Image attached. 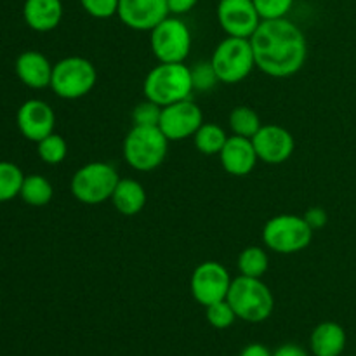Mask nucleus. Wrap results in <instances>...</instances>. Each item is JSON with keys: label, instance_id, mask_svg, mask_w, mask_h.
<instances>
[{"label": "nucleus", "instance_id": "obj_18", "mask_svg": "<svg viewBox=\"0 0 356 356\" xmlns=\"http://www.w3.org/2000/svg\"><path fill=\"white\" fill-rule=\"evenodd\" d=\"M23 17L33 31H52L63 19V0H24Z\"/></svg>", "mask_w": 356, "mask_h": 356}, {"label": "nucleus", "instance_id": "obj_26", "mask_svg": "<svg viewBox=\"0 0 356 356\" xmlns=\"http://www.w3.org/2000/svg\"><path fill=\"white\" fill-rule=\"evenodd\" d=\"M37 153L42 162L47 165H59L68 155V143L65 141L63 136L52 132L47 138L37 143Z\"/></svg>", "mask_w": 356, "mask_h": 356}, {"label": "nucleus", "instance_id": "obj_25", "mask_svg": "<svg viewBox=\"0 0 356 356\" xmlns=\"http://www.w3.org/2000/svg\"><path fill=\"white\" fill-rule=\"evenodd\" d=\"M24 174L16 163L0 162V204L19 197Z\"/></svg>", "mask_w": 356, "mask_h": 356}, {"label": "nucleus", "instance_id": "obj_16", "mask_svg": "<svg viewBox=\"0 0 356 356\" xmlns=\"http://www.w3.org/2000/svg\"><path fill=\"white\" fill-rule=\"evenodd\" d=\"M219 160L222 169L235 177L249 176L259 162L252 139L235 134L228 136V141L219 153Z\"/></svg>", "mask_w": 356, "mask_h": 356}, {"label": "nucleus", "instance_id": "obj_2", "mask_svg": "<svg viewBox=\"0 0 356 356\" xmlns=\"http://www.w3.org/2000/svg\"><path fill=\"white\" fill-rule=\"evenodd\" d=\"M193 90L191 68L184 63H159L149 70L143 82L145 99L153 101L162 108L191 99Z\"/></svg>", "mask_w": 356, "mask_h": 356}, {"label": "nucleus", "instance_id": "obj_34", "mask_svg": "<svg viewBox=\"0 0 356 356\" xmlns=\"http://www.w3.org/2000/svg\"><path fill=\"white\" fill-rule=\"evenodd\" d=\"M273 356H308L305 348L298 346V344H284L275 351Z\"/></svg>", "mask_w": 356, "mask_h": 356}, {"label": "nucleus", "instance_id": "obj_7", "mask_svg": "<svg viewBox=\"0 0 356 356\" xmlns=\"http://www.w3.org/2000/svg\"><path fill=\"white\" fill-rule=\"evenodd\" d=\"M313 240V229L302 216L278 214L268 219L263 228V242L277 254H298L308 249Z\"/></svg>", "mask_w": 356, "mask_h": 356}, {"label": "nucleus", "instance_id": "obj_1", "mask_svg": "<svg viewBox=\"0 0 356 356\" xmlns=\"http://www.w3.org/2000/svg\"><path fill=\"white\" fill-rule=\"evenodd\" d=\"M250 45L256 59V68L273 79H289L305 66L308 58V42L305 31L287 17L263 19Z\"/></svg>", "mask_w": 356, "mask_h": 356}, {"label": "nucleus", "instance_id": "obj_5", "mask_svg": "<svg viewBox=\"0 0 356 356\" xmlns=\"http://www.w3.org/2000/svg\"><path fill=\"white\" fill-rule=\"evenodd\" d=\"M96 66L82 56H68L59 59L52 68L51 89L61 99H80L96 87Z\"/></svg>", "mask_w": 356, "mask_h": 356}, {"label": "nucleus", "instance_id": "obj_3", "mask_svg": "<svg viewBox=\"0 0 356 356\" xmlns=\"http://www.w3.org/2000/svg\"><path fill=\"white\" fill-rule=\"evenodd\" d=\"M226 301L232 305L236 318L249 323L264 322L275 309V298L263 278H250L243 275L233 278Z\"/></svg>", "mask_w": 356, "mask_h": 356}, {"label": "nucleus", "instance_id": "obj_24", "mask_svg": "<svg viewBox=\"0 0 356 356\" xmlns=\"http://www.w3.org/2000/svg\"><path fill=\"white\" fill-rule=\"evenodd\" d=\"M270 268V259L263 247H245L238 256V271L243 277L263 278Z\"/></svg>", "mask_w": 356, "mask_h": 356}, {"label": "nucleus", "instance_id": "obj_35", "mask_svg": "<svg viewBox=\"0 0 356 356\" xmlns=\"http://www.w3.org/2000/svg\"><path fill=\"white\" fill-rule=\"evenodd\" d=\"M240 356H273V353H271L266 346H263V344L254 343V344H249V346L243 348Z\"/></svg>", "mask_w": 356, "mask_h": 356}, {"label": "nucleus", "instance_id": "obj_21", "mask_svg": "<svg viewBox=\"0 0 356 356\" xmlns=\"http://www.w3.org/2000/svg\"><path fill=\"white\" fill-rule=\"evenodd\" d=\"M19 197L24 204L31 205V207H44V205L51 204L52 197H54V188H52L51 181L42 174H30V176H24Z\"/></svg>", "mask_w": 356, "mask_h": 356}, {"label": "nucleus", "instance_id": "obj_14", "mask_svg": "<svg viewBox=\"0 0 356 356\" xmlns=\"http://www.w3.org/2000/svg\"><path fill=\"white\" fill-rule=\"evenodd\" d=\"M16 124L24 139L38 143L54 132L56 113L45 101L28 99L17 110Z\"/></svg>", "mask_w": 356, "mask_h": 356}, {"label": "nucleus", "instance_id": "obj_31", "mask_svg": "<svg viewBox=\"0 0 356 356\" xmlns=\"http://www.w3.org/2000/svg\"><path fill=\"white\" fill-rule=\"evenodd\" d=\"M83 10L96 19H108L117 16L118 0H80Z\"/></svg>", "mask_w": 356, "mask_h": 356}, {"label": "nucleus", "instance_id": "obj_28", "mask_svg": "<svg viewBox=\"0 0 356 356\" xmlns=\"http://www.w3.org/2000/svg\"><path fill=\"white\" fill-rule=\"evenodd\" d=\"M160 115H162V106H159L153 101L145 99L143 103H139L138 106H134L132 110L131 118L132 125H143V127H159Z\"/></svg>", "mask_w": 356, "mask_h": 356}, {"label": "nucleus", "instance_id": "obj_12", "mask_svg": "<svg viewBox=\"0 0 356 356\" xmlns=\"http://www.w3.org/2000/svg\"><path fill=\"white\" fill-rule=\"evenodd\" d=\"M218 21L228 37L250 38L263 19L254 0H219Z\"/></svg>", "mask_w": 356, "mask_h": 356}, {"label": "nucleus", "instance_id": "obj_10", "mask_svg": "<svg viewBox=\"0 0 356 356\" xmlns=\"http://www.w3.org/2000/svg\"><path fill=\"white\" fill-rule=\"evenodd\" d=\"M233 278L226 266H222L218 261H204L195 268L193 275H191V296L198 305L207 308V306L225 301L228 298Z\"/></svg>", "mask_w": 356, "mask_h": 356}, {"label": "nucleus", "instance_id": "obj_15", "mask_svg": "<svg viewBox=\"0 0 356 356\" xmlns=\"http://www.w3.org/2000/svg\"><path fill=\"white\" fill-rule=\"evenodd\" d=\"M117 16L131 30L152 31L170 13L167 0H118Z\"/></svg>", "mask_w": 356, "mask_h": 356}, {"label": "nucleus", "instance_id": "obj_13", "mask_svg": "<svg viewBox=\"0 0 356 356\" xmlns=\"http://www.w3.org/2000/svg\"><path fill=\"white\" fill-rule=\"evenodd\" d=\"M257 159L268 165H278L287 162L296 148L294 136L291 131L277 124H263V127L252 138Z\"/></svg>", "mask_w": 356, "mask_h": 356}, {"label": "nucleus", "instance_id": "obj_33", "mask_svg": "<svg viewBox=\"0 0 356 356\" xmlns=\"http://www.w3.org/2000/svg\"><path fill=\"white\" fill-rule=\"evenodd\" d=\"M198 0H167V6H169V13L172 16H183V14L193 10V7L197 6Z\"/></svg>", "mask_w": 356, "mask_h": 356}, {"label": "nucleus", "instance_id": "obj_20", "mask_svg": "<svg viewBox=\"0 0 356 356\" xmlns=\"http://www.w3.org/2000/svg\"><path fill=\"white\" fill-rule=\"evenodd\" d=\"M110 200L122 216H136L145 209L146 190L139 181L120 177Z\"/></svg>", "mask_w": 356, "mask_h": 356}, {"label": "nucleus", "instance_id": "obj_6", "mask_svg": "<svg viewBox=\"0 0 356 356\" xmlns=\"http://www.w3.org/2000/svg\"><path fill=\"white\" fill-rule=\"evenodd\" d=\"M211 63L221 83L232 86L245 80L256 68L250 38L226 35V38H222L212 52Z\"/></svg>", "mask_w": 356, "mask_h": 356}, {"label": "nucleus", "instance_id": "obj_32", "mask_svg": "<svg viewBox=\"0 0 356 356\" xmlns=\"http://www.w3.org/2000/svg\"><path fill=\"white\" fill-rule=\"evenodd\" d=\"M302 218L306 219V222H308L309 228H312L313 232H315V229H322L323 226L329 222V216H327L325 209L318 207V205H316V207H309Z\"/></svg>", "mask_w": 356, "mask_h": 356}, {"label": "nucleus", "instance_id": "obj_19", "mask_svg": "<svg viewBox=\"0 0 356 356\" xmlns=\"http://www.w3.org/2000/svg\"><path fill=\"white\" fill-rule=\"evenodd\" d=\"M309 348L315 356H341L346 348V330L336 322H322L309 336Z\"/></svg>", "mask_w": 356, "mask_h": 356}, {"label": "nucleus", "instance_id": "obj_11", "mask_svg": "<svg viewBox=\"0 0 356 356\" xmlns=\"http://www.w3.org/2000/svg\"><path fill=\"white\" fill-rule=\"evenodd\" d=\"M204 124V113L195 101L184 99L162 108L159 129L169 141H184L193 138Z\"/></svg>", "mask_w": 356, "mask_h": 356}, {"label": "nucleus", "instance_id": "obj_17", "mask_svg": "<svg viewBox=\"0 0 356 356\" xmlns=\"http://www.w3.org/2000/svg\"><path fill=\"white\" fill-rule=\"evenodd\" d=\"M52 68H54V65L49 61L47 56L38 51H24L16 59L17 79L30 89L51 87Z\"/></svg>", "mask_w": 356, "mask_h": 356}, {"label": "nucleus", "instance_id": "obj_29", "mask_svg": "<svg viewBox=\"0 0 356 356\" xmlns=\"http://www.w3.org/2000/svg\"><path fill=\"white\" fill-rule=\"evenodd\" d=\"M191 80H193L195 90H212L219 83L218 73L211 61H200L191 68Z\"/></svg>", "mask_w": 356, "mask_h": 356}, {"label": "nucleus", "instance_id": "obj_4", "mask_svg": "<svg viewBox=\"0 0 356 356\" xmlns=\"http://www.w3.org/2000/svg\"><path fill=\"white\" fill-rule=\"evenodd\" d=\"M169 149V139L159 127L132 125L124 139V159L129 167L139 172H149L163 163Z\"/></svg>", "mask_w": 356, "mask_h": 356}, {"label": "nucleus", "instance_id": "obj_8", "mask_svg": "<svg viewBox=\"0 0 356 356\" xmlns=\"http://www.w3.org/2000/svg\"><path fill=\"white\" fill-rule=\"evenodd\" d=\"M120 181L117 169L106 162H89L80 167L72 177V195L86 205H97L110 200Z\"/></svg>", "mask_w": 356, "mask_h": 356}, {"label": "nucleus", "instance_id": "obj_30", "mask_svg": "<svg viewBox=\"0 0 356 356\" xmlns=\"http://www.w3.org/2000/svg\"><path fill=\"white\" fill-rule=\"evenodd\" d=\"M261 19H280L291 13L294 0H254Z\"/></svg>", "mask_w": 356, "mask_h": 356}, {"label": "nucleus", "instance_id": "obj_9", "mask_svg": "<svg viewBox=\"0 0 356 356\" xmlns=\"http://www.w3.org/2000/svg\"><path fill=\"white\" fill-rule=\"evenodd\" d=\"M191 31L177 16H167L149 31V45L159 63H184L191 52Z\"/></svg>", "mask_w": 356, "mask_h": 356}, {"label": "nucleus", "instance_id": "obj_22", "mask_svg": "<svg viewBox=\"0 0 356 356\" xmlns=\"http://www.w3.org/2000/svg\"><path fill=\"white\" fill-rule=\"evenodd\" d=\"M195 146L202 155H219L222 146L228 141L225 129L218 124H211V122H204L193 136Z\"/></svg>", "mask_w": 356, "mask_h": 356}, {"label": "nucleus", "instance_id": "obj_27", "mask_svg": "<svg viewBox=\"0 0 356 356\" xmlns=\"http://www.w3.org/2000/svg\"><path fill=\"white\" fill-rule=\"evenodd\" d=\"M205 316H207V322L218 330L229 329L236 320L235 312H233L232 305H229L226 299L225 301H219L207 306V308H205Z\"/></svg>", "mask_w": 356, "mask_h": 356}, {"label": "nucleus", "instance_id": "obj_23", "mask_svg": "<svg viewBox=\"0 0 356 356\" xmlns=\"http://www.w3.org/2000/svg\"><path fill=\"white\" fill-rule=\"evenodd\" d=\"M229 129L235 136H242V138L252 139L256 132L263 127L259 115L256 110L249 106H236L233 108L229 113Z\"/></svg>", "mask_w": 356, "mask_h": 356}]
</instances>
